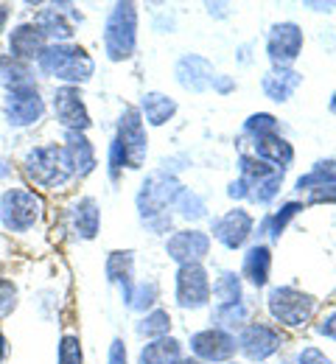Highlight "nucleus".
<instances>
[{"mask_svg": "<svg viewBox=\"0 0 336 364\" xmlns=\"http://www.w3.org/2000/svg\"><path fill=\"white\" fill-rule=\"evenodd\" d=\"M14 3H6V0H0V43L6 40V31H9V23H11V17H14Z\"/></svg>", "mask_w": 336, "mask_h": 364, "instance_id": "ea45409f", "label": "nucleus"}, {"mask_svg": "<svg viewBox=\"0 0 336 364\" xmlns=\"http://www.w3.org/2000/svg\"><path fill=\"white\" fill-rule=\"evenodd\" d=\"M174 210H177V216L188 219V222H199V219L207 216L205 199H202L199 193H193L191 188H183V191H180V196H177V202H174Z\"/></svg>", "mask_w": 336, "mask_h": 364, "instance_id": "72a5a7b5", "label": "nucleus"}, {"mask_svg": "<svg viewBox=\"0 0 336 364\" xmlns=\"http://www.w3.org/2000/svg\"><path fill=\"white\" fill-rule=\"evenodd\" d=\"M67 228L76 241H93L101 232V205L96 196H79L67 208Z\"/></svg>", "mask_w": 336, "mask_h": 364, "instance_id": "a211bd4d", "label": "nucleus"}, {"mask_svg": "<svg viewBox=\"0 0 336 364\" xmlns=\"http://www.w3.org/2000/svg\"><path fill=\"white\" fill-rule=\"evenodd\" d=\"M213 286H210V274L205 269V264H185L177 267L174 274V300L180 309L185 311H199L210 303Z\"/></svg>", "mask_w": 336, "mask_h": 364, "instance_id": "9b49d317", "label": "nucleus"}, {"mask_svg": "<svg viewBox=\"0 0 336 364\" xmlns=\"http://www.w3.org/2000/svg\"><path fill=\"white\" fill-rule=\"evenodd\" d=\"M34 68H37L40 79H50V82L67 85V87H82L96 76V59L79 43L48 46L43 50V56L34 62Z\"/></svg>", "mask_w": 336, "mask_h": 364, "instance_id": "7ed1b4c3", "label": "nucleus"}, {"mask_svg": "<svg viewBox=\"0 0 336 364\" xmlns=\"http://www.w3.org/2000/svg\"><path fill=\"white\" fill-rule=\"evenodd\" d=\"M183 356V342L177 336H163L141 345L138 350V364H171Z\"/></svg>", "mask_w": 336, "mask_h": 364, "instance_id": "bb28decb", "label": "nucleus"}, {"mask_svg": "<svg viewBox=\"0 0 336 364\" xmlns=\"http://www.w3.org/2000/svg\"><path fill=\"white\" fill-rule=\"evenodd\" d=\"M252 149H255V157L264 160V163L272 166V168L286 171L288 166L294 163V146L288 143L286 137H281V132L255 137V140H252Z\"/></svg>", "mask_w": 336, "mask_h": 364, "instance_id": "4be33fe9", "label": "nucleus"}, {"mask_svg": "<svg viewBox=\"0 0 336 364\" xmlns=\"http://www.w3.org/2000/svg\"><path fill=\"white\" fill-rule=\"evenodd\" d=\"M104 277L121 291V303L135 286V250H112L104 261Z\"/></svg>", "mask_w": 336, "mask_h": 364, "instance_id": "412c9836", "label": "nucleus"}, {"mask_svg": "<svg viewBox=\"0 0 336 364\" xmlns=\"http://www.w3.org/2000/svg\"><path fill=\"white\" fill-rule=\"evenodd\" d=\"M216 306H227V303H239L244 300V280L239 272H222L213 283V294Z\"/></svg>", "mask_w": 336, "mask_h": 364, "instance_id": "c756f323", "label": "nucleus"}, {"mask_svg": "<svg viewBox=\"0 0 336 364\" xmlns=\"http://www.w3.org/2000/svg\"><path fill=\"white\" fill-rule=\"evenodd\" d=\"M171 364H202L199 359H191V356H180V359H174Z\"/></svg>", "mask_w": 336, "mask_h": 364, "instance_id": "a18cd8bd", "label": "nucleus"}, {"mask_svg": "<svg viewBox=\"0 0 336 364\" xmlns=\"http://www.w3.org/2000/svg\"><path fill=\"white\" fill-rule=\"evenodd\" d=\"M297 364H336L334 359H328L320 348H314V345H308V348H303L300 353H297Z\"/></svg>", "mask_w": 336, "mask_h": 364, "instance_id": "58836bf2", "label": "nucleus"}, {"mask_svg": "<svg viewBox=\"0 0 336 364\" xmlns=\"http://www.w3.org/2000/svg\"><path fill=\"white\" fill-rule=\"evenodd\" d=\"M303 85V76L291 68H269L261 79V90L269 101H278V104H286L288 98L297 92V87Z\"/></svg>", "mask_w": 336, "mask_h": 364, "instance_id": "b1692460", "label": "nucleus"}, {"mask_svg": "<svg viewBox=\"0 0 336 364\" xmlns=\"http://www.w3.org/2000/svg\"><path fill=\"white\" fill-rule=\"evenodd\" d=\"M171 325H174L171 314H168L166 309L157 306V309H151V311L141 314V319L135 322V333H138L143 342H151V339L171 336Z\"/></svg>", "mask_w": 336, "mask_h": 364, "instance_id": "cd10ccee", "label": "nucleus"}, {"mask_svg": "<svg viewBox=\"0 0 336 364\" xmlns=\"http://www.w3.org/2000/svg\"><path fill=\"white\" fill-rule=\"evenodd\" d=\"M157 300H160V283L157 280H135L132 291L126 294L124 306L135 314H146L151 309H157Z\"/></svg>", "mask_w": 336, "mask_h": 364, "instance_id": "c85d7f7f", "label": "nucleus"}, {"mask_svg": "<svg viewBox=\"0 0 336 364\" xmlns=\"http://www.w3.org/2000/svg\"><path fill=\"white\" fill-rule=\"evenodd\" d=\"M266 309H269V314H272V319L278 325H283V328H303V325H308L314 319L320 303L311 294H305L303 289L275 286V289H269Z\"/></svg>", "mask_w": 336, "mask_h": 364, "instance_id": "0eeeda50", "label": "nucleus"}, {"mask_svg": "<svg viewBox=\"0 0 336 364\" xmlns=\"http://www.w3.org/2000/svg\"><path fill=\"white\" fill-rule=\"evenodd\" d=\"M138 28H141V11L138 3H115L101 28V46L109 62H126L138 50Z\"/></svg>", "mask_w": 336, "mask_h": 364, "instance_id": "39448f33", "label": "nucleus"}, {"mask_svg": "<svg viewBox=\"0 0 336 364\" xmlns=\"http://www.w3.org/2000/svg\"><path fill=\"white\" fill-rule=\"evenodd\" d=\"M300 210H303V202H286L281 210L269 213V216L261 222V235H269L272 241H278V238H281V232L288 228V222H291Z\"/></svg>", "mask_w": 336, "mask_h": 364, "instance_id": "7c9ffc66", "label": "nucleus"}, {"mask_svg": "<svg viewBox=\"0 0 336 364\" xmlns=\"http://www.w3.org/2000/svg\"><path fill=\"white\" fill-rule=\"evenodd\" d=\"M252 228H255L252 213L244 210V208H233V210H227L224 216H219V219L213 222V230H210V232H213V238H216L222 247H227V250H241V247L249 241Z\"/></svg>", "mask_w": 336, "mask_h": 364, "instance_id": "f3484780", "label": "nucleus"}, {"mask_svg": "<svg viewBox=\"0 0 336 364\" xmlns=\"http://www.w3.org/2000/svg\"><path fill=\"white\" fill-rule=\"evenodd\" d=\"M107 364H129V353H126V342L121 336H115L109 342V350H107Z\"/></svg>", "mask_w": 336, "mask_h": 364, "instance_id": "4c0bfd02", "label": "nucleus"}, {"mask_svg": "<svg viewBox=\"0 0 336 364\" xmlns=\"http://www.w3.org/2000/svg\"><path fill=\"white\" fill-rule=\"evenodd\" d=\"M45 216V199L26 185H9L0 191V228L9 235H28Z\"/></svg>", "mask_w": 336, "mask_h": 364, "instance_id": "20e7f679", "label": "nucleus"}, {"mask_svg": "<svg viewBox=\"0 0 336 364\" xmlns=\"http://www.w3.org/2000/svg\"><path fill=\"white\" fill-rule=\"evenodd\" d=\"M185 185L177 180L174 174H168V171H151L143 182H141V188H138V193H135V208H138V219H141V225H143L148 232H168L171 230V213H168V208H174V202H177V196H180V191H183Z\"/></svg>", "mask_w": 336, "mask_h": 364, "instance_id": "f03ea898", "label": "nucleus"}, {"mask_svg": "<svg viewBox=\"0 0 336 364\" xmlns=\"http://www.w3.org/2000/svg\"><path fill=\"white\" fill-rule=\"evenodd\" d=\"M272 274V250L266 244H252L244 252V267H241V280H246L255 289H264Z\"/></svg>", "mask_w": 336, "mask_h": 364, "instance_id": "5701e85b", "label": "nucleus"}, {"mask_svg": "<svg viewBox=\"0 0 336 364\" xmlns=\"http://www.w3.org/2000/svg\"><path fill=\"white\" fill-rule=\"evenodd\" d=\"M62 146L67 151V160L73 166V177L76 180H87L98 168L96 143L90 140L87 132H62Z\"/></svg>", "mask_w": 336, "mask_h": 364, "instance_id": "6ab92c4d", "label": "nucleus"}, {"mask_svg": "<svg viewBox=\"0 0 336 364\" xmlns=\"http://www.w3.org/2000/svg\"><path fill=\"white\" fill-rule=\"evenodd\" d=\"M124 171H126V160H124V151H121L118 140L112 137L109 146H107V177L112 185H118L124 180Z\"/></svg>", "mask_w": 336, "mask_h": 364, "instance_id": "e433bc0d", "label": "nucleus"}, {"mask_svg": "<svg viewBox=\"0 0 336 364\" xmlns=\"http://www.w3.org/2000/svg\"><path fill=\"white\" fill-rule=\"evenodd\" d=\"M17 309H20V286L11 277L0 274V322L11 317Z\"/></svg>", "mask_w": 336, "mask_h": 364, "instance_id": "f704fd0d", "label": "nucleus"}, {"mask_svg": "<svg viewBox=\"0 0 336 364\" xmlns=\"http://www.w3.org/2000/svg\"><path fill=\"white\" fill-rule=\"evenodd\" d=\"M283 364H297V362H294V359H286V362H283Z\"/></svg>", "mask_w": 336, "mask_h": 364, "instance_id": "de8ad7c7", "label": "nucleus"}, {"mask_svg": "<svg viewBox=\"0 0 336 364\" xmlns=\"http://www.w3.org/2000/svg\"><path fill=\"white\" fill-rule=\"evenodd\" d=\"M0 112H3V121L9 129H34L48 115V98L40 87V82L14 87V90L3 92Z\"/></svg>", "mask_w": 336, "mask_h": 364, "instance_id": "423d86ee", "label": "nucleus"}, {"mask_svg": "<svg viewBox=\"0 0 336 364\" xmlns=\"http://www.w3.org/2000/svg\"><path fill=\"white\" fill-rule=\"evenodd\" d=\"M224 364H239V362H224Z\"/></svg>", "mask_w": 336, "mask_h": 364, "instance_id": "09e8293b", "label": "nucleus"}, {"mask_svg": "<svg viewBox=\"0 0 336 364\" xmlns=\"http://www.w3.org/2000/svg\"><path fill=\"white\" fill-rule=\"evenodd\" d=\"M45 48H48V40H45V34L37 28L34 20H17V23L6 31V53L14 56V59H20V62L34 65V62L43 56Z\"/></svg>", "mask_w": 336, "mask_h": 364, "instance_id": "4468645a", "label": "nucleus"}, {"mask_svg": "<svg viewBox=\"0 0 336 364\" xmlns=\"http://www.w3.org/2000/svg\"><path fill=\"white\" fill-rule=\"evenodd\" d=\"M213 65L199 56V53H185L177 65H174V79L180 82V87L188 92H205L213 85Z\"/></svg>", "mask_w": 336, "mask_h": 364, "instance_id": "aec40b11", "label": "nucleus"}, {"mask_svg": "<svg viewBox=\"0 0 336 364\" xmlns=\"http://www.w3.org/2000/svg\"><path fill=\"white\" fill-rule=\"evenodd\" d=\"M210 90L222 92V95H227V92L236 90V82L230 79V76H224V73H216L213 76V85H210Z\"/></svg>", "mask_w": 336, "mask_h": 364, "instance_id": "79ce46f5", "label": "nucleus"}, {"mask_svg": "<svg viewBox=\"0 0 336 364\" xmlns=\"http://www.w3.org/2000/svg\"><path fill=\"white\" fill-rule=\"evenodd\" d=\"M138 112H141L143 124H148V127H166L177 115V101L171 95H166V92H143V98L138 104Z\"/></svg>", "mask_w": 336, "mask_h": 364, "instance_id": "393cba45", "label": "nucleus"}, {"mask_svg": "<svg viewBox=\"0 0 336 364\" xmlns=\"http://www.w3.org/2000/svg\"><path fill=\"white\" fill-rule=\"evenodd\" d=\"M56 364H85V345H82V336L67 331L59 336V345H56Z\"/></svg>", "mask_w": 336, "mask_h": 364, "instance_id": "473e14b6", "label": "nucleus"}, {"mask_svg": "<svg viewBox=\"0 0 336 364\" xmlns=\"http://www.w3.org/2000/svg\"><path fill=\"white\" fill-rule=\"evenodd\" d=\"M48 109L62 132H90V127H93V115L87 109L82 87L56 85L50 92Z\"/></svg>", "mask_w": 336, "mask_h": 364, "instance_id": "9d476101", "label": "nucleus"}, {"mask_svg": "<svg viewBox=\"0 0 336 364\" xmlns=\"http://www.w3.org/2000/svg\"><path fill=\"white\" fill-rule=\"evenodd\" d=\"M37 68L28 62H20L9 53H0V87L3 92L14 90V87H26V85H37Z\"/></svg>", "mask_w": 336, "mask_h": 364, "instance_id": "a878e982", "label": "nucleus"}, {"mask_svg": "<svg viewBox=\"0 0 336 364\" xmlns=\"http://www.w3.org/2000/svg\"><path fill=\"white\" fill-rule=\"evenodd\" d=\"M9 362V336H6V331H3V325H0V364Z\"/></svg>", "mask_w": 336, "mask_h": 364, "instance_id": "37998d69", "label": "nucleus"}, {"mask_svg": "<svg viewBox=\"0 0 336 364\" xmlns=\"http://www.w3.org/2000/svg\"><path fill=\"white\" fill-rule=\"evenodd\" d=\"M193 359H199L202 364H224L233 359L236 353V336L230 331H222V328H205V331H196L188 342Z\"/></svg>", "mask_w": 336, "mask_h": 364, "instance_id": "ddd939ff", "label": "nucleus"}, {"mask_svg": "<svg viewBox=\"0 0 336 364\" xmlns=\"http://www.w3.org/2000/svg\"><path fill=\"white\" fill-rule=\"evenodd\" d=\"M20 171L37 191H50V193L65 191L70 182L76 180L73 177V166L67 160V151L56 140L28 146L23 160H20Z\"/></svg>", "mask_w": 336, "mask_h": 364, "instance_id": "f257e3e1", "label": "nucleus"}, {"mask_svg": "<svg viewBox=\"0 0 336 364\" xmlns=\"http://www.w3.org/2000/svg\"><path fill=\"white\" fill-rule=\"evenodd\" d=\"M210 252V232H202V230H174L168 238H166V255L177 264V267H185V264H202Z\"/></svg>", "mask_w": 336, "mask_h": 364, "instance_id": "2eb2a0df", "label": "nucleus"}, {"mask_svg": "<svg viewBox=\"0 0 336 364\" xmlns=\"http://www.w3.org/2000/svg\"><path fill=\"white\" fill-rule=\"evenodd\" d=\"M328 107H331V112H334V115H336V92H334V95H331V104H328Z\"/></svg>", "mask_w": 336, "mask_h": 364, "instance_id": "49530a36", "label": "nucleus"}, {"mask_svg": "<svg viewBox=\"0 0 336 364\" xmlns=\"http://www.w3.org/2000/svg\"><path fill=\"white\" fill-rule=\"evenodd\" d=\"M272 132H278V118L269 115V112H255V115H249L246 124H244V135H249L252 140H255V137L272 135Z\"/></svg>", "mask_w": 336, "mask_h": 364, "instance_id": "c9c22d12", "label": "nucleus"}, {"mask_svg": "<svg viewBox=\"0 0 336 364\" xmlns=\"http://www.w3.org/2000/svg\"><path fill=\"white\" fill-rule=\"evenodd\" d=\"M112 137L118 140V146L124 151L126 171H141L146 166V157H148V135H146V124L135 104H124Z\"/></svg>", "mask_w": 336, "mask_h": 364, "instance_id": "1a4fd4ad", "label": "nucleus"}, {"mask_svg": "<svg viewBox=\"0 0 336 364\" xmlns=\"http://www.w3.org/2000/svg\"><path fill=\"white\" fill-rule=\"evenodd\" d=\"M286 336L281 333V328L269 325V322H249L244 325L236 339V350H241L249 362H266L275 353H281Z\"/></svg>", "mask_w": 336, "mask_h": 364, "instance_id": "f8f14e48", "label": "nucleus"}, {"mask_svg": "<svg viewBox=\"0 0 336 364\" xmlns=\"http://www.w3.org/2000/svg\"><path fill=\"white\" fill-rule=\"evenodd\" d=\"M37 28L45 34L48 46H59V43H73L76 37V26L85 23V14L76 3H67V0H50V3H43L34 17Z\"/></svg>", "mask_w": 336, "mask_h": 364, "instance_id": "6e6552de", "label": "nucleus"}, {"mask_svg": "<svg viewBox=\"0 0 336 364\" xmlns=\"http://www.w3.org/2000/svg\"><path fill=\"white\" fill-rule=\"evenodd\" d=\"M303 28L297 23H275L269 28V37H266V53H269V62L272 68H291V62L300 56L303 50Z\"/></svg>", "mask_w": 336, "mask_h": 364, "instance_id": "dca6fc26", "label": "nucleus"}, {"mask_svg": "<svg viewBox=\"0 0 336 364\" xmlns=\"http://www.w3.org/2000/svg\"><path fill=\"white\" fill-rule=\"evenodd\" d=\"M249 322V306L239 300V303H227V306H216L213 311V325L222 331H233V328H244Z\"/></svg>", "mask_w": 336, "mask_h": 364, "instance_id": "2f4dec72", "label": "nucleus"}, {"mask_svg": "<svg viewBox=\"0 0 336 364\" xmlns=\"http://www.w3.org/2000/svg\"><path fill=\"white\" fill-rule=\"evenodd\" d=\"M317 333H323L325 339H334L336 342V311H331V314H325V317L320 319Z\"/></svg>", "mask_w": 336, "mask_h": 364, "instance_id": "a19ab883", "label": "nucleus"}, {"mask_svg": "<svg viewBox=\"0 0 336 364\" xmlns=\"http://www.w3.org/2000/svg\"><path fill=\"white\" fill-rule=\"evenodd\" d=\"M9 168H11V160L0 154V180H9Z\"/></svg>", "mask_w": 336, "mask_h": 364, "instance_id": "c03bdc74", "label": "nucleus"}]
</instances>
